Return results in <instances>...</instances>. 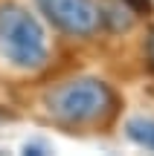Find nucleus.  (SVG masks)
Masks as SVG:
<instances>
[{"label": "nucleus", "mask_w": 154, "mask_h": 156, "mask_svg": "<svg viewBox=\"0 0 154 156\" xmlns=\"http://www.w3.org/2000/svg\"><path fill=\"white\" fill-rule=\"evenodd\" d=\"M0 55L17 69H38L47 61L44 26L17 3L0 6Z\"/></svg>", "instance_id": "obj_1"}, {"label": "nucleus", "mask_w": 154, "mask_h": 156, "mask_svg": "<svg viewBox=\"0 0 154 156\" xmlns=\"http://www.w3.org/2000/svg\"><path fill=\"white\" fill-rule=\"evenodd\" d=\"M47 107L64 124H87V122L102 119L114 107V93H111V87L105 81L79 78V81H70L64 87H58L47 98Z\"/></svg>", "instance_id": "obj_2"}, {"label": "nucleus", "mask_w": 154, "mask_h": 156, "mask_svg": "<svg viewBox=\"0 0 154 156\" xmlns=\"http://www.w3.org/2000/svg\"><path fill=\"white\" fill-rule=\"evenodd\" d=\"M35 3L52 26L73 38H90L102 26L99 6L93 0H35Z\"/></svg>", "instance_id": "obj_3"}, {"label": "nucleus", "mask_w": 154, "mask_h": 156, "mask_svg": "<svg viewBox=\"0 0 154 156\" xmlns=\"http://www.w3.org/2000/svg\"><path fill=\"white\" fill-rule=\"evenodd\" d=\"M125 133L131 142H137L145 151H154V119L148 116H134L125 122Z\"/></svg>", "instance_id": "obj_4"}, {"label": "nucleus", "mask_w": 154, "mask_h": 156, "mask_svg": "<svg viewBox=\"0 0 154 156\" xmlns=\"http://www.w3.org/2000/svg\"><path fill=\"white\" fill-rule=\"evenodd\" d=\"M145 61H148V69L154 73V26H151L148 38H145Z\"/></svg>", "instance_id": "obj_5"}, {"label": "nucleus", "mask_w": 154, "mask_h": 156, "mask_svg": "<svg viewBox=\"0 0 154 156\" xmlns=\"http://www.w3.org/2000/svg\"><path fill=\"white\" fill-rule=\"evenodd\" d=\"M128 6H131L134 12H140V15H148L151 12V0H125Z\"/></svg>", "instance_id": "obj_6"}]
</instances>
